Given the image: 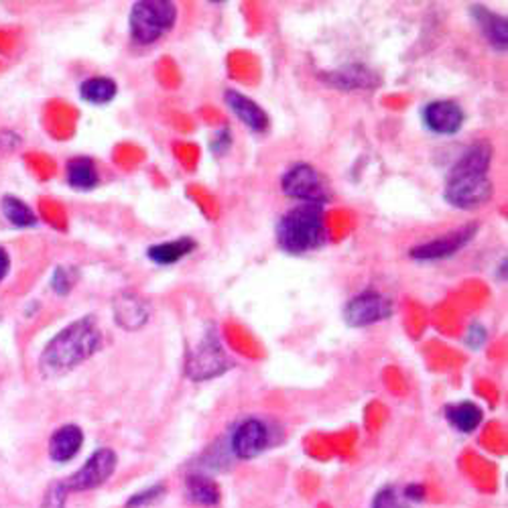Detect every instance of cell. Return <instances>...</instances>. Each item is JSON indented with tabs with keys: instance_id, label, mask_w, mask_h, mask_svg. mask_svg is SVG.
<instances>
[{
	"instance_id": "obj_1",
	"label": "cell",
	"mask_w": 508,
	"mask_h": 508,
	"mask_svg": "<svg viewBox=\"0 0 508 508\" xmlns=\"http://www.w3.org/2000/svg\"><path fill=\"white\" fill-rule=\"evenodd\" d=\"M102 346V334L94 317H82L64 327L41 354V373L59 376L85 363Z\"/></svg>"
},
{
	"instance_id": "obj_2",
	"label": "cell",
	"mask_w": 508,
	"mask_h": 508,
	"mask_svg": "<svg viewBox=\"0 0 508 508\" xmlns=\"http://www.w3.org/2000/svg\"><path fill=\"white\" fill-rule=\"evenodd\" d=\"M325 238L324 210L317 204H304L289 210L277 224V240L283 251L304 254L322 246Z\"/></svg>"
},
{
	"instance_id": "obj_3",
	"label": "cell",
	"mask_w": 508,
	"mask_h": 508,
	"mask_svg": "<svg viewBox=\"0 0 508 508\" xmlns=\"http://www.w3.org/2000/svg\"><path fill=\"white\" fill-rule=\"evenodd\" d=\"M177 6L169 0H141L131 11V35L141 45H151L175 27Z\"/></svg>"
},
{
	"instance_id": "obj_4",
	"label": "cell",
	"mask_w": 508,
	"mask_h": 508,
	"mask_svg": "<svg viewBox=\"0 0 508 508\" xmlns=\"http://www.w3.org/2000/svg\"><path fill=\"white\" fill-rule=\"evenodd\" d=\"M443 195L453 208L472 210L490 200L493 184H490L488 174H453L450 171Z\"/></svg>"
},
{
	"instance_id": "obj_5",
	"label": "cell",
	"mask_w": 508,
	"mask_h": 508,
	"mask_svg": "<svg viewBox=\"0 0 508 508\" xmlns=\"http://www.w3.org/2000/svg\"><path fill=\"white\" fill-rule=\"evenodd\" d=\"M281 187L293 200H301L305 204L322 205L327 200V187L322 175L312 165H307V163L291 167L283 175Z\"/></svg>"
},
{
	"instance_id": "obj_6",
	"label": "cell",
	"mask_w": 508,
	"mask_h": 508,
	"mask_svg": "<svg viewBox=\"0 0 508 508\" xmlns=\"http://www.w3.org/2000/svg\"><path fill=\"white\" fill-rule=\"evenodd\" d=\"M116 470V453L105 447L90 455V460L77 470L72 478H67L64 484L70 493H85V490L98 488L115 473Z\"/></svg>"
},
{
	"instance_id": "obj_7",
	"label": "cell",
	"mask_w": 508,
	"mask_h": 508,
	"mask_svg": "<svg viewBox=\"0 0 508 508\" xmlns=\"http://www.w3.org/2000/svg\"><path fill=\"white\" fill-rule=\"evenodd\" d=\"M230 368V363L216 335H208L192 354L187 356L185 373L194 381H208V378L220 376L224 370Z\"/></svg>"
},
{
	"instance_id": "obj_8",
	"label": "cell",
	"mask_w": 508,
	"mask_h": 508,
	"mask_svg": "<svg viewBox=\"0 0 508 508\" xmlns=\"http://www.w3.org/2000/svg\"><path fill=\"white\" fill-rule=\"evenodd\" d=\"M391 315H393L391 299L374 291L360 293V295H356L346 305V312H344V317H346V322L352 327L373 325L389 320Z\"/></svg>"
},
{
	"instance_id": "obj_9",
	"label": "cell",
	"mask_w": 508,
	"mask_h": 508,
	"mask_svg": "<svg viewBox=\"0 0 508 508\" xmlns=\"http://www.w3.org/2000/svg\"><path fill=\"white\" fill-rule=\"evenodd\" d=\"M478 230V224H468L455 232H450L447 236H439L432 243H423L415 248H411V258L419 263H429V261H443V258L453 256L458 251H462L470 240L473 238Z\"/></svg>"
},
{
	"instance_id": "obj_10",
	"label": "cell",
	"mask_w": 508,
	"mask_h": 508,
	"mask_svg": "<svg viewBox=\"0 0 508 508\" xmlns=\"http://www.w3.org/2000/svg\"><path fill=\"white\" fill-rule=\"evenodd\" d=\"M269 445V429L258 419H246L236 427L232 437V450L240 460L256 458Z\"/></svg>"
},
{
	"instance_id": "obj_11",
	"label": "cell",
	"mask_w": 508,
	"mask_h": 508,
	"mask_svg": "<svg viewBox=\"0 0 508 508\" xmlns=\"http://www.w3.org/2000/svg\"><path fill=\"white\" fill-rule=\"evenodd\" d=\"M423 123L435 134H455L463 125V110L452 100H437L425 106Z\"/></svg>"
},
{
	"instance_id": "obj_12",
	"label": "cell",
	"mask_w": 508,
	"mask_h": 508,
	"mask_svg": "<svg viewBox=\"0 0 508 508\" xmlns=\"http://www.w3.org/2000/svg\"><path fill=\"white\" fill-rule=\"evenodd\" d=\"M228 108L234 112V115L243 120V123L251 128L254 133H264L266 128H269V116H266V112L253 102L251 98H246L244 94H240L236 90H228L226 96Z\"/></svg>"
},
{
	"instance_id": "obj_13",
	"label": "cell",
	"mask_w": 508,
	"mask_h": 508,
	"mask_svg": "<svg viewBox=\"0 0 508 508\" xmlns=\"http://www.w3.org/2000/svg\"><path fill=\"white\" fill-rule=\"evenodd\" d=\"M84 443V432L77 425H64L59 427L57 432L51 435L49 442V455L51 460H55L59 463L70 462L75 458V453L82 450Z\"/></svg>"
},
{
	"instance_id": "obj_14",
	"label": "cell",
	"mask_w": 508,
	"mask_h": 508,
	"mask_svg": "<svg viewBox=\"0 0 508 508\" xmlns=\"http://www.w3.org/2000/svg\"><path fill=\"white\" fill-rule=\"evenodd\" d=\"M115 317L118 325H123L125 330H136V327H143L149 320V307L136 295H123L115 304Z\"/></svg>"
},
{
	"instance_id": "obj_15",
	"label": "cell",
	"mask_w": 508,
	"mask_h": 508,
	"mask_svg": "<svg viewBox=\"0 0 508 508\" xmlns=\"http://www.w3.org/2000/svg\"><path fill=\"white\" fill-rule=\"evenodd\" d=\"M472 13H473L472 15L473 21L478 23V27L482 29V33H484V37L490 41V45L504 51L508 41L506 19L486 11L484 6H472Z\"/></svg>"
},
{
	"instance_id": "obj_16",
	"label": "cell",
	"mask_w": 508,
	"mask_h": 508,
	"mask_svg": "<svg viewBox=\"0 0 508 508\" xmlns=\"http://www.w3.org/2000/svg\"><path fill=\"white\" fill-rule=\"evenodd\" d=\"M445 419L450 421V425L453 429H458V432L472 433L476 432L482 423V409L476 403H470V401L455 403L445 409Z\"/></svg>"
},
{
	"instance_id": "obj_17",
	"label": "cell",
	"mask_w": 508,
	"mask_h": 508,
	"mask_svg": "<svg viewBox=\"0 0 508 508\" xmlns=\"http://www.w3.org/2000/svg\"><path fill=\"white\" fill-rule=\"evenodd\" d=\"M195 251V240L192 238H177L169 240V243H161L149 248V258L157 264H175L182 261L184 256L192 254Z\"/></svg>"
},
{
	"instance_id": "obj_18",
	"label": "cell",
	"mask_w": 508,
	"mask_h": 508,
	"mask_svg": "<svg viewBox=\"0 0 508 508\" xmlns=\"http://www.w3.org/2000/svg\"><path fill=\"white\" fill-rule=\"evenodd\" d=\"M67 184L74 189H82V192H88L98 185V171L94 161L88 157H75L67 163Z\"/></svg>"
},
{
	"instance_id": "obj_19",
	"label": "cell",
	"mask_w": 508,
	"mask_h": 508,
	"mask_svg": "<svg viewBox=\"0 0 508 508\" xmlns=\"http://www.w3.org/2000/svg\"><path fill=\"white\" fill-rule=\"evenodd\" d=\"M116 92H118L116 82L105 75L90 77V80H85L80 85L82 100L90 102V105H108V102L115 100Z\"/></svg>"
},
{
	"instance_id": "obj_20",
	"label": "cell",
	"mask_w": 508,
	"mask_h": 508,
	"mask_svg": "<svg viewBox=\"0 0 508 508\" xmlns=\"http://www.w3.org/2000/svg\"><path fill=\"white\" fill-rule=\"evenodd\" d=\"M187 494L189 501L202 506H216L220 503V490L210 478L192 476L187 480Z\"/></svg>"
},
{
	"instance_id": "obj_21",
	"label": "cell",
	"mask_w": 508,
	"mask_h": 508,
	"mask_svg": "<svg viewBox=\"0 0 508 508\" xmlns=\"http://www.w3.org/2000/svg\"><path fill=\"white\" fill-rule=\"evenodd\" d=\"M327 82L346 90V88H370V85H374L378 80L373 72L366 70V67L352 65V67H346V70L332 74Z\"/></svg>"
},
{
	"instance_id": "obj_22",
	"label": "cell",
	"mask_w": 508,
	"mask_h": 508,
	"mask_svg": "<svg viewBox=\"0 0 508 508\" xmlns=\"http://www.w3.org/2000/svg\"><path fill=\"white\" fill-rule=\"evenodd\" d=\"M0 208H3L5 218L13 224L16 228H31L37 224V216L33 214V210L29 208L27 204L19 197H13V195H6L3 204H0Z\"/></svg>"
},
{
	"instance_id": "obj_23",
	"label": "cell",
	"mask_w": 508,
	"mask_h": 508,
	"mask_svg": "<svg viewBox=\"0 0 508 508\" xmlns=\"http://www.w3.org/2000/svg\"><path fill=\"white\" fill-rule=\"evenodd\" d=\"M411 506L413 503L404 496V493H399V490L393 486L383 488L381 493L374 496V503H373V508H411Z\"/></svg>"
},
{
	"instance_id": "obj_24",
	"label": "cell",
	"mask_w": 508,
	"mask_h": 508,
	"mask_svg": "<svg viewBox=\"0 0 508 508\" xmlns=\"http://www.w3.org/2000/svg\"><path fill=\"white\" fill-rule=\"evenodd\" d=\"M77 283V271L74 266H57L54 277H51V287L57 295H67Z\"/></svg>"
},
{
	"instance_id": "obj_25",
	"label": "cell",
	"mask_w": 508,
	"mask_h": 508,
	"mask_svg": "<svg viewBox=\"0 0 508 508\" xmlns=\"http://www.w3.org/2000/svg\"><path fill=\"white\" fill-rule=\"evenodd\" d=\"M67 493H70V490L65 488L64 482H55V484H51L45 498H43V508H64Z\"/></svg>"
},
{
	"instance_id": "obj_26",
	"label": "cell",
	"mask_w": 508,
	"mask_h": 508,
	"mask_svg": "<svg viewBox=\"0 0 508 508\" xmlns=\"http://www.w3.org/2000/svg\"><path fill=\"white\" fill-rule=\"evenodd\" d=\"M163 493H165V488L163 486H153V488H146L143 490V493L139 494H134L131 501L126 503L128 508H139V506H149L153 504L154 501H159V498L163 496Z\"/></svg>"
},
{
	"instance_id": "obj_27",
	"label": "cell",
	"mask_w": 508,
	"mask_h": 508,
	"mask_svg": "<svg viewBox=\"0 0 508 508\" xmlns=\"http://www.w3.org/2000/svg\"><path fill=\"white\" fill-rule=\"evenodd\" d=\"M486 340V330L482 325L478 324H473L470 330H468V335H466V344L472 348H480L482 344H484Z\"/></svg>"
},
{
	"instance_id": "obj_28",
	"label": "cell",
	"mask_w": 508,
	"mask_h": 508,
	"mask_svg": "<svg viewBox=\"0 0 508 508\" xmlns=\"http://www.w3.org/2000/svg\"><path fill=\"white\" fill-rule=\"evenodd\" d=\"M8 269H11V256H8L6 248L0 246V283L5 281V277L8 274Z\"/></svg>"
}]
</instances>
